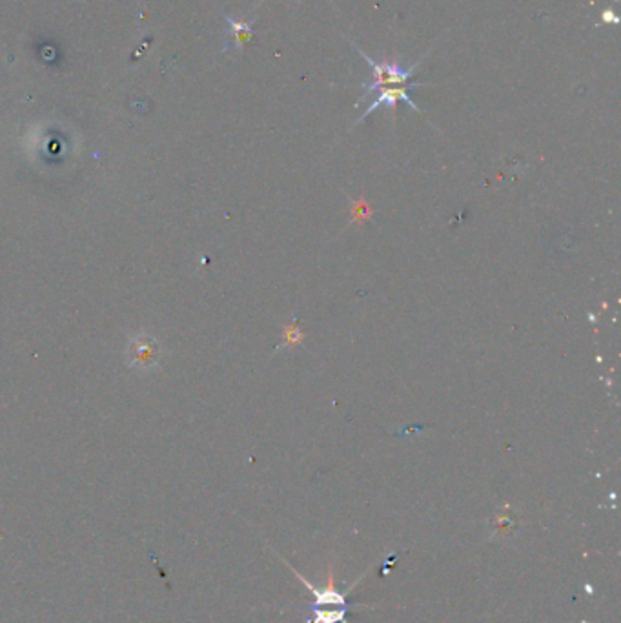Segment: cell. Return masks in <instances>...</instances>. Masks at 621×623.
Wrapping results in <instances>:
<instances>
[{
    "instance_id": "cell-1",
    "label": "cell",
    "mask_w": 621,
    "mask_h": 623,
    "mask_svg": "<svg viewBox=\"0 0 621 623\" xmlns=\"http://www.w3.org/2000/svg\"><path fill=\"white\" fill-rule=\"evenodd\" d=\"M350 44H351V46H354V48H356V51L359 53V55H361L363 58H365L366 63L370 64L372 73H374V77H372V81L366 82V84H363V90H365V91H363V95L359 97V101H357V104H359V102H363V101H366L368 97L374 95V93H376V91L379 90V88L403 86V84H408L410 79L414 77V70L419 66V63H421V60H423V58L427 57V55H429V51H430V49H429V51L424 53V57L421 58V60H417V63H415V64H412V67H408V70H403V67H401L397 63H388V60H381V63H376V60H374V58H372V57H368V55H366V53L363 51V49L359 48V46H357L356 42H351V40H350Z\"/></svg>"
},
{
    "instance_id": "cell-2",
    "label": "cell",
    "mask_w": 621,
    "mask_h": 623,
    "mask_svg": "<svg viewBox=\"0 0 621 623\" xmlns=\"http://www.w3.org/2000/svg\"><path fill=\"white\" fill-rule=\"evenodd\" d=\"M421 86H424V82H408V84H403V86L379 88V90L376 91L377 97H376V99H374V101L370 102V106H368V110H366L365 113H363V115L359 117V120H357V122H361V120H365L366 117L370 115L372 111L376 110V108H379V106H390L392 113H394V115H395V106H397V102H401V101L406 102V104H408L410 108H412V110L421 111V108H419V106L415 104V102L412 101V99H410V95H408L410 90H415V88H421Z\"/></svg>"
},
{
    "instance_id": "cell-3",
    "label": "cell",
    "mask_w": 621,
    "mask_h": 623,
    "mask_svg": "<svg viewBox=\"0 0 621 623\" xmlns=\"http://www.w3.org/2000/svg\"><path fill=\"white\" fill-rule=\"evenodd\" d=\"M224 20L228 22L230 26V35H231V40H233V46H235L239 51L245 49V46L254 39V20L250 22H242V20H233L231 17L224 15Z\"/></svg>"
},
{
    "instance_id": "cell-4",
    "label": "cell",
    "mask_w": 621,
    "mask_h": 623,
    "mask_svg": "<svg viewBox=\"0 0 621 623\" xmlns=\"http://www.w3.org/2000/svg\"><path fill=\"white\" fill-rule=\"evenodd\" d=\"M602 19H603V22H605V24H612V26L620 24V17H618V15L611 10V8L603 11Z\"/></svg>"
}]
</instances>
